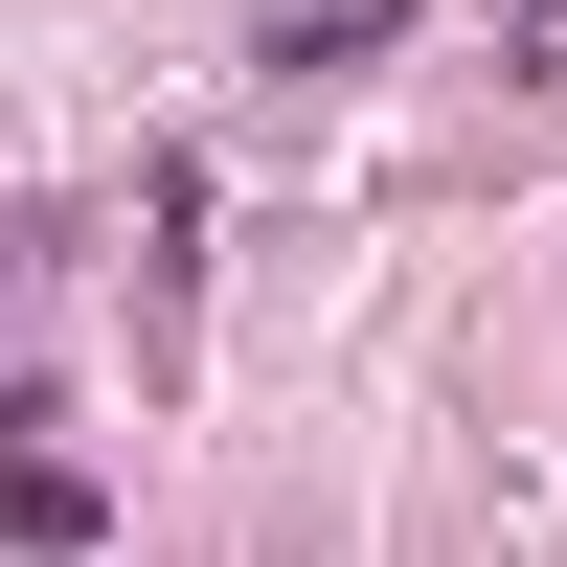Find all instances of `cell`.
I'll use <instances>...</instances> for the list:
<instances>
[{
  "instance_id": "obj_1",
  "label": "cell",
  "mask_w": 567,
  "mask_h": 567,
  "mask_svg": "<svg viewBox=\"0 0 567 567\" xmlns=\"http://www.w3.org/2000/svg\"><path fill=\"white\" fill-rule=\"evenodd\" d=\"M91 523V477H69V454H0V545H69Z\"/></svg>"
}]
</instances>
